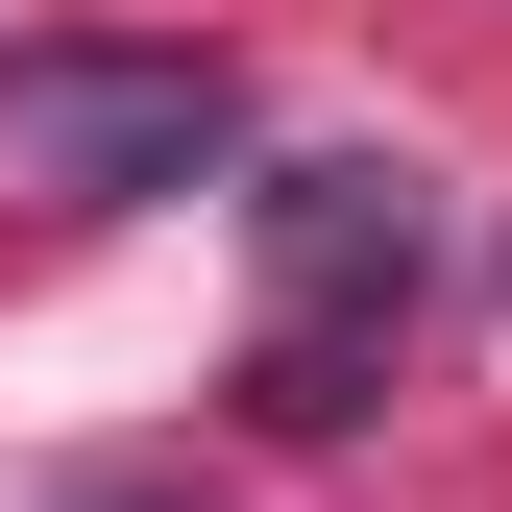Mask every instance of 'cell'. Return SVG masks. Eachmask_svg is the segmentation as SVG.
Masks as SVG:
<instances>
[{"label": "cell", "mask_w": 512, "mask_h": 512, "mask_svg": "<svg viewBox=\"0 0 512 512\" xmlns=\"http://www.w3.org/2000/svg\"><path fill=\"white\" fill-rule=\"evenodd\" d=\"M415 269H439V196L415 171H269V317H244V415L269 439H342L415 342Z\"/></svg>", "instance_id": "6da1fadb"}, {"label": "cell", "mask_w": 512, "mask_h": 512, "mask_svg": "<svg viewBox=\"0 0 512 512\" xmlns=\"http://www.w3.org/2000/svg\"><path fill=\"white\" fill-rule=\"evenodd\" d=\"M0 171H25L49 220H147V196H196V171H244V74L220 49H25V74H0Z\"/></svg>", "instance_id": "7a4b0ae2"}, {"label": "cell", "mask_w": 512, "mask_h": 512, "mask_svg": "<svg viewBox=\"0 0 512 512\" xmlns=\"http://www.w3.org/2000/svg\"><path fill=\"white\" fill-rule=\"evenodd\" d=\"M74 512H196V488H74Z\"/></svg>", "instance_id": "3957f363"}]
</instances>
